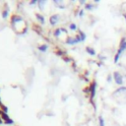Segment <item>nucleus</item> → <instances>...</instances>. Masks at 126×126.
<instances>
[{"instance_id": "nucleus-1", "label": "nucleus", "mask_w": 126, "mask_h": 126, "mask_svg": "<svg viewBox=\"0 0 126 126\" xmlns=\"http://www.w3.org/2000/svg\"><path fill=\"white\" fill-rule=\"evenodd\" d=\"M11 24H12L13 27H15L16 25L17 26H19V25H21V24L25 25V20H24L23 17H21L19 15H13L11 17Z\"/></svg>"}, {"instance_id": "nucleus-2", "label": "nucleus", "mask_w": 126, "mask_h": 126, "mask_svg": "<svg viewBox=\"0 0 126 126\" xmlns=\"http://www.w3.org/2000/svg\"><path fill=\"white\" fill-rule=\"evenodd\" d=\"M81 38L79 37V35H77L75 38H67L65 40V44H69V45H73V44H77L79 43H81Z\"/></svg>"}, {"instance_id": "nucleus-3", "label": "nucleus", "mask_w": 126, "mask_h": 126, "mask_svg": "<svg viewBox=\"0 0 126 126\" xmlns=\"http://www.w3.org/2000/svg\"><path fill=\"white\" fill-rule=\"evenodd\" d=\"M58 22H59V15L54 14V15H51V16L49 17V24H50V26L54 27Z\"/></svg>"}, {"instance_id": "nucleus-4", "label": "nucleus", "mask_w": 126, "mask_h": 126, "mask_svg": "<svg viewBox=\"0 0 126 126\" xmlns=\"http://www.w3.org/2000/svg\"><path fill=\"white\" fill-rule=\"evenodd\" d=\"M113 78H114L116 84H118V85H122L123 84V77L119 72H114L113 73Z\"/></svg>"}, {"instance_id": "nucleus-5", "label": "nucleus", "mask_w": 126, "mask_h": 126, "mask_svg": "<svg viewBox=\"0 0 126 126\" xmlns=\"http://www.w3.org/2000/svg\"><path fill=\"white\" fill-rule=\"evenodd\" d=\"M96 90H97V82L94 81L92 83V85L90 87V92H91V99H93L96 96Z\"/></svg>"}, {"instance_id": "nucleus-6", "label": "nucleus", "mask_w": 126, "mask_h": 126, "mask_svg": "<svg viewBox=\"0 0 126 126\" xmlns=\"http://www.w3.org/2000/svg\"><path fill=\"white\" fill-rule=\"evenodd\" d=\"M38 51H40V52H46L47 51V49H48V45L46 44H39L38 46Z\"/></svg>"}, {"instance_id": "nucleus-7", "label": "nucleus", "mask_w": 126, "mask_h": 126, "mask_svg": "<svg viewBox=\"0 0 126 126\" xmlns=\"http://www.w3.org/2000/svg\"><path fill=\"white\" fill-rule=\"evenodd\" d=\"M0 116H1V119H2L4 122L7 121V120H9V119H11V118H10V116L8 115V113L2 111L1 110H0Z\"/></svg>"}, {"instance_id": "nucleus-8", "label": "nucleus", "mask_w": 126, "mask_h": 126, "mask_svg": "<svg viewBox=\"0 0 126 126\" xmlns=\"http://www.w3.org/2000/svg\"><path fill=\"white\" fill-rule=\"evenodd\" d=\"M36 17H37V20L38 21V23L40 25H44L45 24V19H44V17L41 14H37Z\"/></svg>"}, {"instance_id": "nucleus-9", "label": "nucleus", "mask_w": 126, "mask_h": 126, "mask_svg": "<svg viewBox=\"0 0 126 126\" xmlns=\"http://www.w3.org/2000/svg\"><path fill=\"white\" fill-rule=\"evenodd\" d=\"M62 30H61V28H56L54 31H53V36L55 37V38H59V37L62 35Z\"/></svg>"}, {"instance_id": "nucleus-10", "label": "nucleus", "mask_w": 126, "mask_h": 126, "mask_svg": "<svg viewBox=\"0 0 126 126\" xmlns=\"http://www.w3.org/2000/svg\"><path fill=\"white\" fill-rule=\"evenodd\" d=\"M86 51L90 54V55H92V56H94V55H96V50L94 49V48H92V47H90V46H88V47H86Z\"/></svg>"}, {"instance_id": "nucleus-11", "label": "nucleus", "mask_w": 126, "mask_h": 126, "mask_svg": "<svg viewBox=\"0 0 126 126\" xmlns=\"http://www.w3.org/2000/svg\"><path fill=\"white\" fill-rule=\"evenodd\" d=\"M45 4H46V1H44V0H41V1H38V7H39L40 10H44Z\"/></svg>"}, {"instance_id": "nucleus-12", "label": "nucleus", "mask_w": 126, "mask_h": 126, "mask_svg": "<svg viewBox=\"0 0 126 126\" xmlns=\"http://www.w3.org/2000/svg\"><path fill=\"white\" fill-rule=\"evenodd\" d=\"M8 16H9V9H4L2 11V18L5 20L8 18Z\"/></svg>"}, {"instance_id": "nucleus-13", "label": "nucleus", "mask_w": 126, "mask_h": 126, "mask_svg": "<svg viewBox=\"0 0 126 126\" xmlns=\"http://www.w3.org/2000/svg\"><path fill=\"white\" fill-rule=\"evenodd\" d=\"M78 35H79V37H80V38H81V40H82V41H84V40L86 39V38H87L86 33H84V32H82V31H80V32H79Z\"/></svg>"}, {"instance_id": "nucleus-14", "label": "nucleus", "mask_w": 126, "mask_h": 126, "mask_svg": "<svg viewBox=\"0 0 126 126\" xmlns=\"http://www.w3.org/2000/svg\"><path fill=\"white\" fill-rule=\"evenodd\" d=\"M119 49H121L123 52L126 50V40H125V39H122V41H121V45H120V48H119Z\"/></svg>"}, {"instance_id": "nucleus-15", "label": "nucleus", "mask_w": 126, "mask_h": 126, "mask_svg": "<svg viewBox=\"0 0 126 126\" xmlns=\"http://www.w3.org/2000/svg\"><path fill=\"white\" fill-rule=\"evenodd\" d=\"M85 8L87 10H93L94 8H95V5L93 4V3H87L86 5H85Z\"/></svg>"}, {"instance_id": "nucleus-16", "label": "nucleus", "mask_w": 126, "mask_h": 126, "mask_svg": "<svg viewBox=\"0 0 126 126\" xmlns=\"http://www.w3.org/2000/svg\"><path fill=\"white\" fill-rule=\"evenodd\" d=\"M69 29H70L71 31H76V30H77V25H76V24H73V23L70 24V25H69Z\"/></svg>"}, {"instance_id": "nucleus-17", "label": "nucleus", "mask_w": 126, "mask_h": 126, "mask_svg": "<svg viewBox=\"0 0 126 126\" xmlns=\"http://www.w3.org/2000/svg\"><path fill=\"white\" fill-rule=\"evenodd\" d=\"M99 126H104V119L103 118V116L99 117Z\"/></svg>"}, {"instance_id": "nucleus-18", "label": "nucleus", "mask_w": 126, "mask_h": 126, "mask_svg": "<svg viewBox=\"0 0 126 126\" xmlns=\"http://www.w3.org/2000/svg\"><path fill=\"white\" fill-rule=\"evenodd\" d=\"M0 110H1L2 111H4V112H6V113H8V107L4 104H2L1 106H0Z\"/></svg>"}, {"instance_id": "nucleus-19", "label": "nucleus", "mask_w": 126, "mask_h": 126, "mask_svg": "<svg viewBox=\"0 0 126 126\" xmlns=\"http://www.w3.org/2000/svg\"><path fill=\"white\" fill-rule=\"evenodd\" d=\"M4 123H5V124H8V125H12V124H14V120H13V119H9V120L5 121Z\"/></svg>"}, {"instance_id": "nucleus-20", "label": "nucleus", "mask_w": 126, "mask_h": 126, "mask_svg": "<svg viewBox=\"0 0 126 126\" xmlns=\"http://www.w3.org/2000/svg\"><path fill=\"white\" fill-rule=\"evenodd\" d=\"M38 2V0H32V1L30 2V5H32V6H33V5H37Z\"/></svg>"}, {"instance_id": "nucleus-21", "label": "nucleus", "mask_w": 126, "mask_h": 126, "mask_svg": "<svg viewBox=\"0 0 126 126\" xmlns=\"http://www.w3.org/2000/svg\"><path fill=\"white\" fill-rule=\"evenodd\" d=\"M84 14H85V12H84V10H83V9H81V10L79 11V13H78L79 17H83V16H84Z\"/></svg>"}, {"instance_id": "nucleus-22", "label": "nucleus", "mask_w": 126, "mask_h": 126, "mask_svg": "<svg viewBox=\"0 0 126 126\" xmlns=\"http://www.w3.org/2000/svg\"><path fill=\"white\" fill-rule=\"evenodd\" d=\"M61 30H62V33H68V32H67V30H66L65 28H61Z\"/></svg>"}, {"instance_id": "nucleus-23", "label": "nucleus", "mask_w": 126, "mask_h": 126, "mask_svg": "<svg viewBox=\"0 0 126 126\" xmlns=\"http://www.w3.org/2000/svg\"><path fill=\"white\" fill-rule=\"evenodd\" d=\"M107 82H111V76H108L107 77Z\"/></svg>"}, {"instance_id": "nucleus-24", "label": "nucleus", "mask_w": 126, "mask_h": 126, "mask_svg": "<svg viewBox=\"0 0 126 126\" xmlns=\"http://www.w3.org/2000/svg\"><path fill=\"white\" fill-rule=\"evenodd\" d=\"M2 123H4V121L1 119V116H0V124H2Z\"/></svg>"}, {"instance_id": "nucleus-25", "label": "nucleus", "mask_w": 126, "mask_h": 126, "mask_svg": "<svg viewBox=\"0 0 126 126\" xmlns=\"http://www.w3.org/2000/svg\"><path fill=\"white\" fill-rule=\"evenodd\" d=\"M80 3H81V4H85V5H86V4H87V3H86V2H85V1H84V0H82V1H81V2H80Z\"/></svg>"}, {"instance_id": "nucleus-26", "label": "nucleus", "mask_w": 126, "mask_h": 126, "mask_svg": "<svg viewBox=\"0 0 126 126\" xmlns=\"http://www.w3.org/2000/svg\"><path fill=\"white\" fill-rule=\"evenodd\" d=\"M124 18H125V20H126V14H124Z\"/></svg>"}]
</instances>
